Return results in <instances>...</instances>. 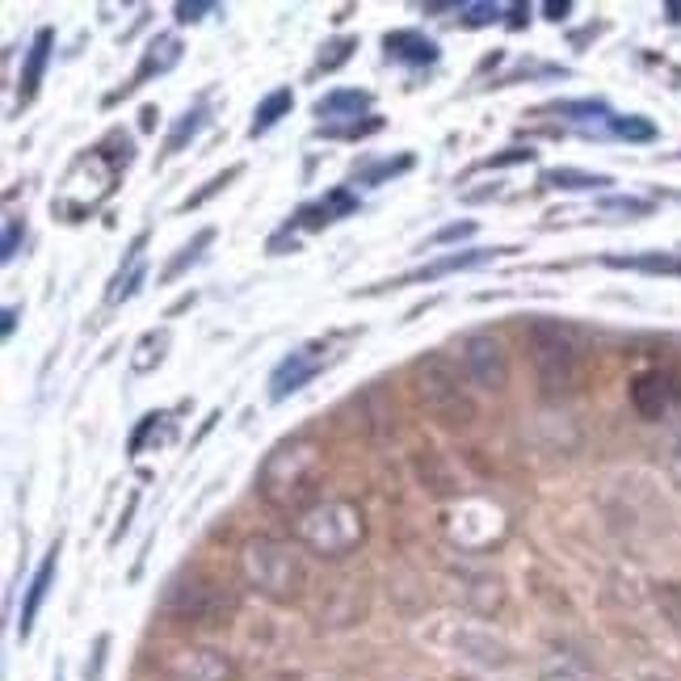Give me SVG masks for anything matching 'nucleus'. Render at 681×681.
<instances>
[{"label":"nucleus","instance_id":"20e7f679","mask_svg":"<svg viewBox=\"0 0 681 681\" xmlns=\"http://www.w3.org/2000/svg\"><path fill=\"white\" fill-rule=\"evenodd\" d=\"M240 568L249 576V585H256L274 601H286V597H295L303 589V564L277 538H249L244 552H240Z\"/></svg>","mask_w":681,"mask_h":681},{"label":"nucleus","instance_id":"f257e3e1","mask_svg":"<svg viewBox=\"0 0 681 681\" xmlns=\"http://www.w3.org/2000/svg\"><path fill=\"white\" fill-rule=\"evenodd\" d=\"M316 475H319V447L312 438H291V442H282L261 463L256 489L277 510H298L312 496V489H316Z\"/></svg>","mask_w":681,"mask_h":681},{"label":"nucleus","instance_id":"a878e982","mask_svg":"<svg viewBox=\"0 0 681 681\" xmlns=\"http://www.w3.org/2000/svg\"><path fill=\"white\" fill-rule=\"evenodd\" d=\"M324 202V211H328V219H345V214H354L358 211V198L349 190H333L328 198H319Z\"/></svg>","mask_w":681,"mask_h":681},{"label":"nucleus","instance_id":"c9c22d12","mask_svg":"<svg viewBox=\"0 0 681 681\" xmlns=\"http://www.w3.org/2000/svg\"><path fill=\"white\" fill-rule=\"evenodd\" d=\"M543 681H589L585 673H576V669H552Z\"/></svg>","mask_w":681,"mask_h":681},{"label":"nucleus","instance_id":"f8f14e48","mask_svg":"<svg viewBox=\"0 0 681 681\" xmlns=\"http://www.w3.org/2000/svg\"><path fill=\"white\" fill-rule=\"evenodd\" d=\"M387 55L391 60H400V64H412V67H426L438 60V43L426 39L421 30H396V34H387L384 39Z\"/></svg>","mask_w":681,"mask_h":681},{"label":"nucleus","instance_id":"2eb2a0df","mask_svg":"<svg viewBox=\"0 0 681 681\" xmlns=\"http://www.w3.org/2000/svg\"><path fill=\"white\" fill-rule=\"evenodd\" d=\"M144 235L130 244V253H127V261L118 265V274H114V282H109V291H106V303H123V298H130L135 291H139V282L148 277V270H144Z\"/></svg>","mask_w":681,"mask_h":681},{"label":"nucleus","instance_id":"dca6fc26","mask_svg":"<svg viewBox=\"0 0 681 681\" xmlns=\"http://www.w3.org/2000/svg\"><path fill=\"white\" fill-rule=\"evenodd\" d=\"M631 405L639 408V417H648V421H657L660 412L669 408V384H664V375H639L636 384H631Z\"/></svg>","mask_w":681,"mask_h":681},{"label":"nucleus","instance_id":"e433bc0d","mask_svg":"<svg viewBox=\"0 0 681 681\" xmlns=\"http://www.w3.org/2000/svg\"><path fill=\"white\" fill-rule=\"evenodd\" d=\"M13 328H18V307H4V324H0V333L13 337Z\"/></svg>","mask_w":681,"mask_h":681},{"label":"nucleus","instance_id":"c756f323","mask_svg":"<svg viewBox=\"0 0 681 681\" xmlns=\"http://www.w3.org/2000/svg\"><path fill=\"white\" fill-rule=\"evenodd\" d=\"M349 51H354V39H333V43H328V55H319V67L333 72L340 60H349Z\"/></svg>","mask_w":681,"mask_h":681},{"label":"nucleus","instance_id":"393cba45","mask_svg":"<svg viewBox=\"0 0 681 681\" xmlns=\"http://www.w3.org/2000/svg\"><path fill=\"white\" fill-rule=\"evenodd\" d=\"M408 165H412V156H396V160H379V165H370V169L363 172V181H366V186H384L387 177L405 172Z\"/></svg>","mask_w":681,"mask_h":681},{"label":"nucleus","instance_id":"5701e85b","mask_svg":"<svg viewBox=\"0 0 681 681\" xmlns=\"http://www.w3.org/2000/svg\"><path fill=\"white\" fill-rule=\"evenodd\" d=\"M211 240H214V232H211V228H202V232L193 235V244H186V253H177V256H172V261H169V270H165V282H172V277H181V274H186V270H190L193 261L202 256V249H207Z\"/></svg>","mask_w":681,"mask_h":681},{"label":"nucleus","instance_id":"473e14b6","mask_svg":"<svg viewBox=\"0 0 681 681\" xmlns=\"http://www.w3.org/2000/svg\"><path fill=\"white\" fill-rule=\"evenodd\" d=\"M475 232V223L471 219H463V223H447L442 232L433 235V244H450V240H463V235H471Z\"/></svg>","mask_w":681,"mask_h":681},{"label":"nucleus","instance_id":"6e6552de","mask_svg":"<svg viewBox=\"0 0 681 681\" xmlns=\"http://www.w3.org/2000/svg\"><path fill=\"white\" fill-rule=\"evenodd\" d=\"M169 610L181 622H219L223 615H232V597L214 580H186L169 594Z\"/></svg>","mask_w":681,"mask_h":681},{"label":"nucleus","instance_id":"c85d7f7f","mask_svg":"<svg viewBox=\"0 0 681 681\" xmlns=\"http://www.w3.org/2000/svg\"><path fill=\"white\" fill-rule=\"evenodd\" d=\"M22 235H25L22 219H9V223H4V244H0V256H4V261H13V256H18V244H22Z\"/></svg>","mask_w":681,"mask_h":681},{"label":"nucleus","instance_id":"7c9ffc66","mask_svg":"<svg viewBox=\"0 0 681 681\" xmlns=\"http://www.w3.org/2000/svg\"><path fill=\"white\" fill-rule=\"evenodd\" d=\"M517 160H534V148H513V151H496L484 160V169H505V165H517Z\"/></svg>","mask_w":681,"mask_h":681},{"label":"nucleus","instance_id":"bb28decb","mask_svg":"<svg viewBox=\"0 0 681 681\" xmlns=\"http://www.w3.org/2000/svg\"><path fill=\"white\" fill-rule=\"evenodd\" d=\"M555 114H564V118H606L610 106L606 102H564V106H555Z\"/></svg>","mask_w":681,"mask_h":681},{"label":"nucleus","instance_id":"4468645a","mask_svg":"<svg viewBox=\"0 0 681 681\" xmlns=\"http://www.w3.org/2000/svg\"><path fill=\"white\" fill-rule=\"evenodd\" d=\"M181 60V43L172 39V34H160V39H151L148 51H144V64L135 67V76H130V85L127 88H139V85H148L151 76H165L172 64Z\"/></svg>","mask_w":681,"mask_h":681},{"label":"nucleus","instance_id":"412c9836","mask_svg":"<svg viewBox=\"0 0 681 681\" xmlns=\"http://www.w3.org/2000/svg\"><path fill=\"white\" fill-rule=\"evenodd\" d=\"M543 181L555 186V190H601V186H610L606 172H585V169H552Z\"/></svg>","mask_w":681,"mask_h":681},{"label":"nucleus","instance_id":"2f4dec72","mask_svg":"<svg viewBox=\"0 0 681 681\" xmlns=\"http://www.w3.org/2000/svg\"><path fill=\"white\" fill-rule=\"evenodd\" d=\"M375 127H379V123L366 118V123H349V127H324V135H333V139H358V135H370Z\"/></svg>","mask_w":681,"mask_h":681},{"label":"nucleus","instance_id":"72a5a7b5","mask_svg":"<svg viewBox=\"0 0 681 681\" xmlns=\"http://www.w3.org/2000/svg\"><path fill=\"white\" fill-rule=\"evenodd\" d=\"M606 211H631V214H648V211H652V202H643V198H610V202H606Z\"/></svg>","mask_w":681,"mask_h":681},{"label":"nucleus","instance_id":"cd10ccee","mask_svg":"<svg viewBox=\"0 0 681 681\" xmlns=\"http://www.w3.org/2000/svg\"><path fill=\"white\" fill-rule=\"evenodd\" d=\"M214 9H219L214 0H193V4H190V0H181L172 13H177V22H202V18H207V13H214Z\"/></svg>","mask_w":681,"mask_h":681},{"label":"nucleus","instance_id":"423d86ee","mask_svg":"<svg viewBox=\"0 0 681 681\" xmlns=\"http://www.w3.org/2000/svg\"><path fill=\"white\" fill-rule=\"evenodd\" d=\"M534 366H538V379H543L547 391H568L573 387L576 349L559 324H547V319L534 324Z\"/></svg>","mask_w":681,"mask_h":681},{"label":"nucleus","instance_id":"6ab92c4d","mask_svg":"<svg viewBox=\"0 0 681 681\" xmlns=\"http://www.w3.org/2000/svg\"><path fill=\"white\" fill-rule=\"evenodd\" d=\"M291 102H295V93H291V88H274V93L256 106L249 135H265L270 127H277V123H282V114H291Z\"/></svg>","mask_w":681,"mask_h":681},{"label":"nucleus","instance_id":"39448f33","mask_svg":"<svg viewBox=\"0 0 681 681\" xmlns=\"http://www.w3.org/2000/svg\"><path fill=\"white\" fill-rule=\"evenodd\" d=\"M417 370H421V396H426V405L442 421H450V426H468L471 417H475V405H471L468 391H463L459 370H450L442 358H429Z\"/></svg>","mask_w":681,"mask_h":681},{"label":"nucleus","instance_id":"a211bd4d","mask_svg":"<svg viewBox=\"0 0 681 681\" xmlns=\"http://www.w3.org/2000/svg\"><path fill=\"white\" fill-rule=\"evenodd\" d=\"M363 109H370V93H363V88H337L316 102L319 118H358Z\"/></svg>","mask_w":681,"mask_h":681},{"label":"nucleus","instance_id":"0eeeda50","mask_svg":"<svg viewBox=\"0 0 681 681\" xmlns=\"http://www.w3.org/2000/svg\"><path fill=\"white\" fill-rule=\"evenodd\" d=\"M459 358H463L468 384L484 387V391H505V384H510V358H505L501 340L492 337V333H471L463 340V349H459Z\"/></svg>","mask_w":681,"mask_h":681},{"label":"nucleus","instance_id":"9b49d317","mask_svg":"<svg viewBox=\"0 0 681 681\" xmlns=\"http://www.w3.org/2000/svg\"><path fill=\"white\" fill-rule=\"evenodd\" d=\"M55 568H60V552L51 547V552L43 555V564L34 568V576H30V589H25V601H22V636H30V631H34V618H39V610H43L46 594H51Z\"/></svg>","mask_w":681,"mask_h":681},{"label":"nucleus","instance_id":"f3484780","mask_svg":"<svg viewBox=\"0 0 681 681\" xmlns=\"http://www.w3.org/2000/svg\"><path fill=\"white\" fill-rule=\"evenodd\" d=\"M51 46H55V30H39L34 34V43H30V51H25V64H22V102L25 97H34V88H39V81H43L46 72V60H51Z\"/></svg>","mask_w":681,"mask_h":681},{"label":"nucleus","instance_id":"f704fd0d","mask_svg":"<svg viewBox=\"0 0 681 681\" xmlns=\"http://www.w3.org/2000/svg\"><path fill=\"white\" fill-rule=\"evenodd\" d=\"M496 13H501V9H496V4H471V9H468V22H471V25L496 22Z\"/></svg>","mask_w":681,"mask_h":681},{"label":"nucleus","instance_id":"ddd939ff","mask_svg":"<svg viewBox=\"0 0 681 681\" xmlns=\"http://www.w3.org/2000/svg\"><path fill=\"white\" fill-rule=\"evenodd\" d=\"M172 673L181 681H223L228 678V660L211 648H190L172 660Z\"/></svg>","mask_w":681,"mask_h":681},{"label":"nucleus","instance_id":"4c0bfd02","mask_svg":"<svg viewBox=\"0 0 681 681\" xmlns=\"http://www.w3.org/2000/svg\"><path fill=\"white\" fill-rule=\"evenodd\" d=\"M568 9H573V4H547V18L559 22V18H568Z\"/></svg>","mask_w":681,"mask_h":681},{"label":"nucleus","instance_id":"7ed1b4c3","mask_svg":"<svg viewBox=\"0 0 681 681\" xmlns=\"http://www.w3.org/2000/svg\"><path fill=\"white\" fill-rule=\"evenodd\" d=\"M363 510L354 505V501H316L312 510L298 517V543L307 547V552L316 555H328V559H340V555H349L358 543H363Z\"/></svg>","mask_w":681,"mask_h":681},{"label":"nucleus","instance_id":"1a4fd4ad","mask_svg":"<svg viewBox=\"0 0 681 681\" xmlns=\"http://www.w3.org/2000/svg\"><path fill=\"white\" fill-rule=\"evenodd\" d=\"M316 370H319V345H298V349H291L274 366V375H270V400H286V396L303 391V387L316 379Z\"/></svg>","mask_w":681,"mask_h":681},{"label":"nucleus","instance_id":"b1692460","mask_svg":"<svg viewBox=\"0 0 681 681\" xmlns=\"http://www.w3.org/2000/svg\"><path fill=\"white\" fill-rule=\"evenodd\" d=\"M610 127H615V135H622V139H639V144L657 139V127H652L648 118H615Z\"/></svg>","mask_w":681,"mask_h":681},{"label":"nucleus","instance_id":"9d476101","mask_svg":"<svg viewBox=\"0 0 681 681\" xmlns=\"http://www.w3.org/2000/svg\"><path fill=\"white\" fill-rule=\"evenodd\" d=\"M496 253H510V249H463V253H447L438 256V261H429L421 270H412V274L396 277L391 286H417V282H433V277L442 274H459V270H471V265H480V261H489Z\"/></svg>","mask_w":681,"mask_h":681},{"label":"nucleus","instance_id":"aec40b11","mask_svg":"<svg viewBox=\"0 0 681 681\" xmlns=\"http://www.w3.org/2000/svg\"><path fill=\"white\" fill-rule=\"evenodd\" d=\"M202 127H207V106L198 102V106L186 109V114L177 118V127H172L169 139H165V151H169V156H177V151L186 148V144H190V139H193V135H198Z\"/></svg>","mask_w":681,"mask_h":681},{"label":"nucleus","instance_id":"4be33fe9","mask_svg":"<svg viewBox=\"0 0 681 681\" xmlns=\"http://www.w3.org/2000/svg\"><path fill=\"white\" fill-rule=\"evenodd\" d=\"M610 265H618V270H643V274H678L681 277V256H669V253L610 256Z\"/></svg>","mask_w":681,"mask_h":681},{"label":"nucleus","instance_id":"f03ea898","mask_svg":"<svg viewBox=\"0 0 681 681\" xmlns=\"http://www.w3.org/2000/svg\"><path fill=\"white\" fill-rule=\"evenodd\" d=\"M130 148L114 151L109 144H97V148L81 156L72 169H67L64 186L55 193V207L67 214V219H85L88 211H97L106 202L114 186H118V172L127 169Z\"/></svg>","mask_w":681,"mask_h":681}]
</instances>
